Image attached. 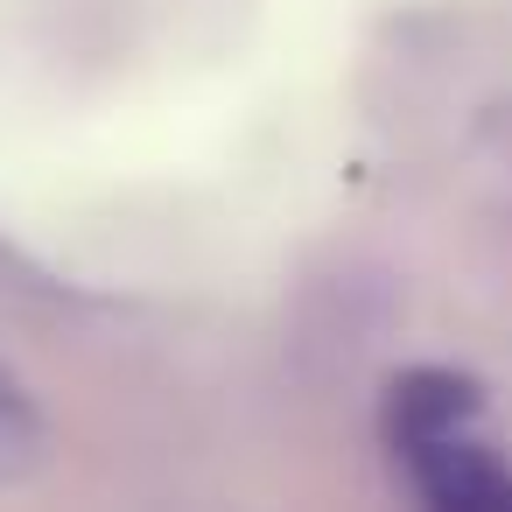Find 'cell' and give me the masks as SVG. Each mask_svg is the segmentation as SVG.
<instances>
[{"label": "cell", "mask_w": 512, "mask_h": 512, "mask_svg": "<svg viewBox=\"0 0 512 512\" xmlns=\"http://www.w3.org/2000/svg\"><path fill=\"white\" fill-rule=\"evenodd\" d=\"M393 456L407 463L414 498L435 512H512V463L477 435V421L393 435Z\"/></svg>", "instance_id": "obj_1"}, {"label": "cell", "mask_w": 512, "mask_h": 512, "mask_svg": "<svg viewBox=\"0 0 512 512\" xmlns=\"http://www.w3.org/2000/svg\"><path fill=\"white\" fill-rule=\"evenodd\" d=\"M484 421V386L449 365H414L386 393V435H421V428H463Z\"/></svg>", "instance_id": "obj_2"}, {"label": "cell", "mask_w": 512, "mask_h": 512, "mask_svg": "<svg viewBox=\"0 0 512 512\" xmlns=\"http://www.w3.org/2000/svg\"><path fill=\"white\" fill-rule=\"evenodd\" d=\"M43 463V414L29 400V386L0 365V484H22Z\"/></svg>", "instance_id": "obj_3"}]
</instances>
